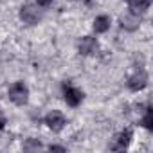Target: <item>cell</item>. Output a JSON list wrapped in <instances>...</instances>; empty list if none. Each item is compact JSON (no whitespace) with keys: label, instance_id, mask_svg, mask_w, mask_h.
<instances>
[{"label":"cell","instance_id":"cell-16","mask_svg":"<svg viewBox=\"0 0 153 153\" xmlns=\"http://www.w3.org/2000/svg\"><path fill=\"white\" fill-rule=\"evenodd\" d=\"M128 2H130V0H128Z\"/></svg>","mask_w":153,"mask_h":153},{"label":"cell","instance_id":"cell-13","mask_svg":"<svg viewBox=\"0 0 153 153\" xmlns=\"http://www.w3.org/2000/svg\"><path fill=\"white\" fill-rule=\"evenodd\" d=\"M36 4H38L40 7H49V6L52 4V0H36Z\"/></svg>","mask_w":153,"mask_h":153},{"label":"cell","instance_id":"cell-8","mask_svg":"<svg viewBox=\"0 0 153 153\" xmlns=\"http://www.w3.org/2000/svg\"><path fill=\"white\" fill-rule=\"evenodd\" d=\"M97 40L92 38V36H83L81 42H79V52L83 56H90V54H96L97 52Z\"/></svg>","mask_w":153,"mask_h":153},{"label":"cell","instance_id":"cell-9","mask_svg":"<svg viewBox=\"0 0 153 153\" xmlns=\"http://www.w3.org/2000/svg\"><path fill=\"white\" fill-rule=\"evenodd\" d=\"M108 29H110V16L101 15V16H97V18L94 20V31H96L97 34H103V33H106Z\"/></svg>","mask_w":153,"mask_h":153},{"label":"cell","instance_id":"cell-7","mask_svg":"<svg viewBox=\"0 0 153 153\" xmlns=\"http://www.w3.org/2000/svg\"><path fill=\"white\" fill-rule=\"evenodd\" d=\"M45 124H47L52 131H61L67 123H65V117H63L61 112H51V114H47V117H45Z\"/></svg>","mask_w":153,"mask_h":153},{"label":"cell","instance_id":"cell-5","mask_svg":"<svg viewBox=\"0 0 153 153\" xmlns=\"http://www.w3.org/2000/svg\"><path fill=\"white\" fill-rule=\"evenodd\" d=\"M130 140H131V131H130V130H123L121 133H117V135L112 139L110 149H114V151H123V149H126V148L130 146Z\"/></svg>","mask_w":153,"mask_h":153},{"label":"cell","instance_id":"cell-14","mask_svg":"<svg viewBox=\"0 0 153 153\" xmlns=\"http://www.w3.org/2000/svg\"><path fill=\"white\" fill-rule=\"evenodd\" d=\"M49 149H51V151H67L63 146H49Z\"/></svg>","mask_w":153,"mask_h":153},{"label":"cell","instance_id":"cell-11","mask_svg":"<svg viewBox=\"0 0 153 153\" xmlns=\"http://www.w3.org/2000/svg\"><path fill=\"white\" fill-rule=\"evenodd\" d=\"M43 148V144L38 140V139H27L25 142H24V149L25 151H38V149H42Z\"/></svg>","mask_w":153,"mask_h":153},{"label":"cell","instance_id":"cell-2","mask_svg":"<svg viewBox=\"0 0 153 153\" xmlns=\"http://www.w3.org/2000/svg\"><path fill=\"white\" fill-rule=\"evenodd\" d=\"M9 99H11L15 105H18V106L25 105L27 99H29V90H27V87H25L22 81L13 83V85L9 87Z\"/></svg>","mask_w":153,"mask_h":153},{"label":"cell","instance_id":"cell-10","mask_svg":"<svg viewBox=\"0 0 153 153\" xmlns=\"http://www.w3.org/2000/svg\"><path fill=\"white\" fill-rule=\"evenodd\" d=\"M151 4V0H130V7L133 13H144Z\"/></svg>","mask_w":153,"mask_h":153},{"label":"cell","instance_id":"cell-15","mask_svg":"<svg viewBox=\"0 0 153 153\" xmlns=\"http://www.w3.org/2000/svg\"><path fill=\"white\" fill-rule=\"evenodd\" d=\"M6 126V117H4V114L2 112H0V130H2Z\"/></svg>","mask_w":153,"mask_h":153},{"label":"cell","instance_id":"cell-4","mask_svg":"<svg viewBox=\"0 0 153 153\" xmlns=\"http://www.w3.org/2000/svg\"><path fill=\"white\" fill-rule=\"evenodd\" d=\"M63 97H65V101H67L68 106H78L83 101V92L79 88L72 87L70 83H65L63 85Z\"/></svg>","mask_w":153,"mask_h":153},{"label":"cell","instance_id":"cell-6","mask_svg":"<svg viewBox=\"0 0 153 153\" xmlns=\"http://www.w3.org/2000/svg\"><path fill=\"white\" fill-rule=\"evenodd\" d=\"M119 24H121V27L126 29V31H135V29H139V25H140V16H139V13L128 11V13H124V15L121 16Z\"/></svg>","mask_w":153,"mask_h":153},{"label":"cell","instance_id":"cell-3","mask_svg":"<svg viewBox=\"0 0 153 153\" xmlns=\"http://www.w3.org/2000/svg\"><path fill=\"white\" fill-rule=\"evenodd\" d=\"M146 85H148V72L144 68H137V70H133V74L128 76V88L130 90L139 92Z\"/></svg>","mask_w":153,"mask_h":153},{"label":"cell","instance_id":"cell-1","mask_svg":"<svg viewBox=\"0 0 153 153\" xmlns=\"http://www.w3.org/2000/svg\"><path fill=\"white\" fill-rule=\"evenodd\" d=\"M20 18H22V22L24 24H29V25H34V24H38L40 20H42V9H40V6L36 4H25V6H22V9H20Z\"/></svg>","mask_w":153,"mask_h":153},{"label":"cell","instance_id":"cell-12","mask_svg":"<svg viewBox=\"0 0 153 153\" xmlns=\"http://www.w3.org/2000/svg\"><path fill=\"white\" fill-rule=\"evenodd\" d=\"M142 124H144V128H148V130L153 128V112H151L149 106L146 108V114H144V117H142Z\"/></svg>","mask_w":153,"mask_h":153}]
</instances>
